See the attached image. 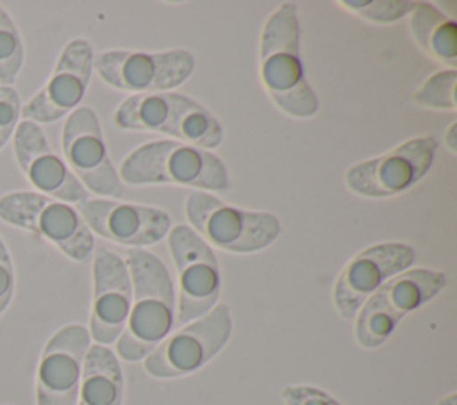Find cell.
<instances>
[{
  "mask_svg": "<svg viewBox=\"0 0 457 405\" xmlns=\"http://www.w3.org/2000/svg\"><path fill=\"white\" fill-rule=\"evenodd\" d=\"M100 79L120 91L134 95L164 93L184 84L195 68L189 50H105L93 61Z\"/></svg>",
  "mask_w": 457,
  "mask_h": 405,
  "instance_id": "obj_9",
  "label": "cell"
},
{
  "mask_svg": "<svg viewBox=\"0 0 457 405\" xmlns=\"http://www.w3.org/2000/svg\"><path fill=\"white\" fill-rule=\"evenodd\" d=\"M132 282L125 260L105 246L93 252V307L89 337L96 344L114 343L129 319Z\"/></svg>",
  "mask_w": 457,
  "mask_h": 405,
  "instance_id": "obj_16",
  "label": "cell"
},
{
  "mask_svg": "<svg viewBox=\"0 0 457 405\" xmlns=\"http://www.w3.org/2000/svg\"><path fill=\"white\" fill-rule=\"evenodd\" d=\"M168 248L179 275L175 323L186 325L216 305L220 296V268L212 248L187 225L170 228Z\"/></svg>",
  "mask_w": 457,
  "mask_h": 405,
  "instance_id": "obj_11",
  "label": "cell"
},
{
  "mask_svg": "<svg viewBox=\"0 0 457 405\" xmlns=\"http://www.w3.org/2000/svg\"><path fill=\"white\" fill-rule=\"evenodd\" d=\"M89 341L87 328L77 323L59 328L46 341L36 375L37 405H77Z\"/></svg>",
  "mask_w": 457,
  "mask_h": 405,
  "instance_id": "obj_15",
  "label": "cell"
},
{
  "mask_svg": "<svg viewBox=\"0 0 457 405\" xmlns=\"http://www.w3.org/2000/svg\"><path fill=\"white\" fill-rule=\"evenodd\" d=\"M286 405H341L328 393L312 385H287L282 389Z\"/></svg>",
  "mask_w": 457,
  "mask_h": 405,
  "instance_id": "obj_25",
  "label": "cell"
},
{
  "mask_svg": "<svg viewBox=\"0 0 457 405\" xmlns=\"http://www.w3.org/2000/svg\"><path fill=\"white\" fill-rule=\"evenodd\" d=\"M121 130L159 132L180 143L212 150L221 143L220 121L198 102L180 93H141L127 96L114 112Z\"/></svg>",
  "mask_w": 457,
  "mask_h": 405,
  "instance_id": "obj_4",
  "label": "cell"
},
{
  "mask_svg": "<svg viewBox=\"0 0 457 405\" xmlns=\"http://www.w3.org/2000/svg\"><path fill=\"white\" fill-rule=\"evenodd\" d=\"M132 282V305L127 325L116 339V353L123 360L146 357L175 325V287L164 262L132 248L125 260Z\"/></svg>",
  "mask_w": 457,
  "mask_h": 405,
  "instance_id": "obj_1",
  "label": "cell"
},
{
  "mask_svg": "<svg viewBox=\"0 0 457 405\" xmlns=\"http://www.w3.org/2000/svg\"><path fill=\"white\" fill-rule=\"evenodd\" d=\"M64 162L86 191L120 198L125 187L104 143L98 118L91 107H77L62 127Z\"/></svg>",
  "mask_w": 457,
  "mask_h": 405,
  "instance_id": "obj_12",
  "label": "cell"
},
{
  "mask_svg": "<svg viewBox=\"0 0 457 405\" xmlns=\"http://www.w3.org/2000/svg\"><path fill=\"white\" fill-rule=\"evenodd\" d=\"M230 332V309L225 303H218L207 314L166 335L145 357V371L155 378H175L195 373L220 353Z\"/></svg>",
  "mask_w": 457,
  "mask_h": 405,
  "instance_id": "obj_8",
  "label": "cell"
},
{
  "mask_svg": "<svg viewBox=\"0 0 457 405\" xmlns=\"http://www.w3.org/2000/svg\"><path fill=\"white\" fill-rule=\"evenodd\" d=\"M416 250L403 243H378L361 250L334 284V305L343 319L357 316L364 302L389 278L409 269Z\"/></svg>",
  "mask_w": 457,
  "mask_h": 405,
  "instance_id": "obj_13",
  "label": "cell"
},
{
  "mask_svg": "<svg viewBox=\"0 0 457 405\" xmlns=\"http://www.w3.org/2000/svg\"><path fill=\"white\" fill-rule=\"evenodd\" d=\"M95 54L86 39H71L62 48L46 84L21 107L23 120L34 123H52L73 112L82 102Z\"/></svg>",
  "mask_w": 457,
  "mask_h": 405,
  "instance_id": "obj_14",
  "label": "cell"
},
{
  "mask_svg": "<svg viewBox=\"0 0 457 405\" xmlns=\"http://www.w3.org/2000/svg\"><path fill=\"white\" fill-rule=\"evenodd\" d=\"M21 116L20 95L12 86H0V150L12 137Z\"/></svg>",
  "mask_w": 457,
  "mask_h": 405,
  "instance_id": "obj_24",
  "label": "cell"
},
{
  "mask_svg": "<svg viewBox=\"0 0 457 405\" xmlns=\"http://www.w3.org/2000/svg\"><path fill=\"white\" fill-rule=\"evenodd\" d=\"M0 219L34 232L77 262L93 255V234L79 211L66 202L36 191H12L0 196Z\"/></svg>",
  "mask_w": 457,
  "mask_h": 405,
  "instance_id": "obj_6",
  "label": "cell"
},
{
  "mask_svg": "<svg viewBox=\"0 0 457 405\" xmlns=\"http://www.w3.org/2000/svg\"><path fill=\"white\" fill-rule=\"evenodd\" d=\"M16 161L36 187V193L66 202L80 203L87 200V191L71 173L46 141L41 127L30 120H21L12 134Z\"/></svg>",
  "mask_w": 457,
  "mask_h": 405,
  "instance_id": "obj_18",
  "label": "cell"
},
{
  "mask_svg": "<svg viewBox=\"0 0 457 405\" xmlns=\"http://www.w3.org/2000/svg\"><path fill=\"white\" fill-rule=\"evenodd\" d=\"M443 141H445L446 148L450 150V153L457 152V121L450 123V127L445 132V139Z\"/></svg>",
  "mask_w": 457,
  "mask_h": 405,
  "instance_id": "obj_27",
  "label": "cell"
},
{
  "mask_svg": "<svg viewBox=\"0 0 457 405\" xmlns=\"http://www.w3.org/2000/svg\"><path fill=\"white\" fill-rule=\"evenodd\" d=\"M184 212L204 241L232 253L259 252L270 246L282 230L278 218L271 212L228 205L205 191L189 193Z\"/></svg>",
  "mask_w": 457,
  "mask_h": 405,
  "instance_id": "obj_5",
  "label": "cell"
},
{
  "mask_svg": "<svg viewBox=\"0 0 457 405\" xmlns=\"http://www.w3.org/2000/svg\"><path fill=\"white\" fill-rule=\"evenodd\" d=\"M23 66V41L11 20L0 7V82L11 86Z\"/></svg>",
  "mask_w": 457,
  "mask_h": 405,
  "instance_id": "obj_21",
  "label": "cell"
},
{
  "mask_svg": "<svg viewBox=\"0 0 457 405\" xmlns=\"http://www.w3.org/2000/svg\"><path fill=\"white\" fill-rule=\"evenodd\" d=\"M339 5L346 7L348 11L359 14L361 18H364L368 21L393 23V21L402 20L407 14H411L416 2H409V0H371V2L345 0V2H339Z\"/></svg>",
  "mask_w": 457,
  "mask_h": 405,
  "instance_id": "obj_23",
  "label": "cell"
},
{
  "mask_svg": "<svg viewBox=\"0 0 457 405\" xmlns=\"http://www.w3.org/2000/svg\"><path fill=\"white\" fill-rule=\"evenodd\" d=\"M118 175L130 186L175 184L205 193L230 189V177L221 159L180 141H152L137 146L123 159Z\"/></svg>",
  "mask_w": 457,
  "mask_h": 405,
  "instance_id": "obj_3",
  "label": "cell"
},
{
  "mask_svg": "<svg viewBox=\"0 0 457 405\" xmlns=\"http://www.w3.org/2000/svg\"><path fill=\"white\" fill-rule=\"evenodd\" d=\"M77 211L91 234L123 246L155 244L171 228V218L150 205L96 198L77 203Z\"/></svg>",
  "mask_w": 457,
  "mask_h": 405,
  "instance_id": "obj_17",
  "label": "cell"
},
{
  "mask_svg": "<svg viewBox=\"0 0 457 405\" xmlns=\"http://www.w3.org/2000/svg\"><path fill=\"white\" fill-rule=\"evenodd\" d=\"M409 29L414 41L436 61L455 66L457 62V29L455 21L428 2H416Z\"/></svg>",
  "mask_w": 457,
  "mask_h": 405,
  "instance_id": "obj_20",
  "label": "cell"
},
{
  "mask_svg": "<svg viewBox=\"0 0 457 405\" xmlns=\"http://www.w3.org/2000/svg\"><path fill=\"white\" fill-rule=\"evenodd\" d=\"M437 141L412 137L389 152L352 164L345 173L346 187L364 198H389L416 186L432 168Z\"/></svg>",
  "mask_w": 457,
  "mask_h": 405,
  "instance_id": "obj_10",
  "label": "cell"
},
{
  "mask_svg": "<svg viewBox=\"0 0 457 405\" xmlns=\"http://www.w3.org/2000/svg\"><path fill=\"white\" fill-rule=\"evenodd\" d=\"M436 405H457V394H455V393H450L448 396L441 398Z\"/></svg>",
  "mask_w": 457,
  "mask_h": 405,
  "instance_id": "obj_28",
  "label": "cell"
},
{
  "mask_svg": "<svg viewBox=\"0 0 457 405\" xmlns=\"http://www.w3.org/2000/svg\"><path fill=\"white\" fill-rule=\"evenodd\" d=\"M261 82L273 103L293 118L318 112V96L309 86L300 57V21L296 5L282 2L261 32Z\"/></svg>",
  "mask_w": 457,
  "mask_h": 405,
  "instance_id": "obj_2",
  "label": "cell"
},
{
  "mask_svg": "<svg viewBox=\"0 0 457 405\" xmlns=\"http://www.w3.org/2000/svg\"><path fill=\"white\" fill-rule=\"evenodd\" d=\"M14 294V268L7 246L0 237V314L9 307Z\"/></svg>",
  "mask_w": 457,
  "mask_h": 405,
  "instance_id": "obj_26",
  "label": "cell"
},
{
  "mask_svg": "<svg viewBox=\"0 0 457 405\" xmlns=\"http://www.w3.org/2000/svg\"><path fill=\"white\" fill-rule=\"evenodd\" d=\"M123 376L116 355L104 344H89L77 405H121Z\"/></svg>",
  "mask_w": 457,
  "mask_h": 405,
  "instance_id": "obj_19",
  "label": "cell"
},
{
  "mask_svg": "<svg viewBox=\"0 0 457 405\" xmlns=\"http://www.w3.org/2000/svg\"><path fill=\"white\" fill-rule=\"evenodd\" d=\"M446 285L441 271L414 268L405 269L380 285L359 309L355 339L366 348H377L389 339L400 319L430 302Z\"/></svg>",
  "mask_w": 457,
  "mask_h": 405,
  "instance_id": "obj_7",
  "label": "cell"
},
{
  "mask_svg": "<svg viewBox=\"0 0 457 405\" xmlns=\"http://www.w3.org/2000/svg\"><path fill=\"white\" fill-rule=\"evenodd\" d=\"M455 68L432 73L414 93V102L425 109H448L455 111Z\"/></svg>",
  "mask_w": 457,
  "mask_h": 405,
  "instance_id": "obj_22",
  "label": "cell"
}]
</instances>
